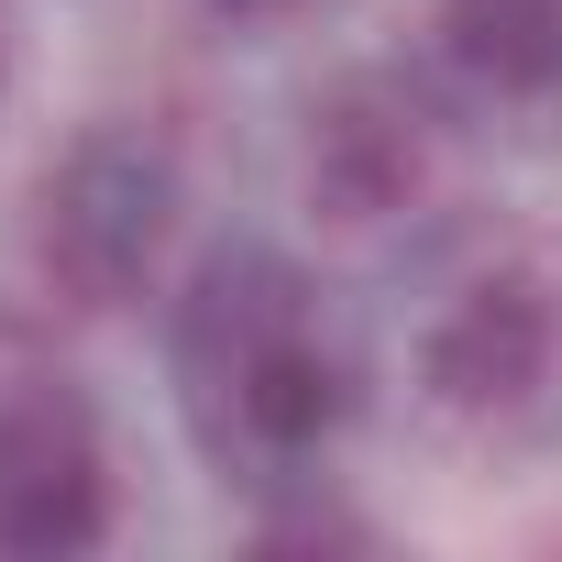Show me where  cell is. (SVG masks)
I'll list each match as a JSON object with an SVG mask.
<instances>
[{
    "mask_svg": "<svg viewBox=\"0 0 562 562\" xmlns=\"http://www.w3.org/2000/svg\"><path fill=\"white\" fill-rule=\"evenodd\" d=\"M166 364L199 452L232 474H310L353 430V353L321 321V288L265 243H232L188 276Z\"/></svg>",
    "mask_w": 562,
    "mask_h": 562,
    "instance_id": "6da1fadb",
    "label": "cell"
},
{
    "mask_svg": "<svg viewBox=\"0 0 562 562\" xmlns=\"http://www.w3.org/2000/svg\"><path fill=\"white\" fill-rule=\"evenodd\" d=\"M419 386L463 430H551L562 419V265L518 254L452 288V310L419 331Z\"/></svg>",
    "mask_w": 562,
    "mask_h": 562,
    "instance_id": "3957f363",
    "label": "cell"
},
{
    "mask_svg": "<svg viewBox=\"0 0 562 562\" xmlns=\"http://www.w3.org/2000/svg\"><path fill=\"white\" fill-rule=\"evenodd\" d=\"M199 12H221V23H288V12H310V0H199Z\"/></svg>",
    "mask_w": 562,
    "mask_h": 562,
    "instance_id": "52a82bcc",
    "label": "cell"
},
{
    "mask_svg": "<svg viewBox=\"0 0 562 562\" xmlns=\"http://www.w3.org/2000/svg\"><path fill=\"white\" fill-rule=\"evenodd\" d=\"M310 188L342 210V221H375L419 188V111L386 100V89H342L321 122H310Z\"/></svg>",
    "mask_w": 562,
    "mask_h": 562,
    "instance_id": "5b68a950",
    "label": "cell"
},
{
    "mask_svg": "<svg viewBox=\"0 0 562 562\" xmlns=\"http://www.w3.org/2000/svg\"><path fill=\"white\" fill-rule=\"evenodd\" d=\"M111 529V463L78 386L0 321V551H89Z\"/></svg>",
    "mask_w": 562,
    "mask_h": 562,
    "instance_id": "277c9868",
    "label": "cell"
},
{
    "mask_svg": "<svg viewBox=\"0 0 562 562\" xmlns=\"http://www.w3.org/2000/svg\"><path fill=\"white\" fill-rule=\"evenodd\" d=\"M430 34L474 100H551L562 89V0H441Z\"/></svg>",
    "mask_w": 562,
    "mask_h": 562,
    "instance_id": "8992f818",
    "label": "cell"
},
{
    "mask_svg": "<svg viewBox=\"0 0 562 562\" xmlns=\"http://www.w3.org/2000/svg\"><path fill=\"white\" fill-rule=\"evenodd\" d=\"M188 177L155 122H89L34 188V276L67 310H133L177 243Z\"/></svg>",
    "mask_w": 562,
    "mask_h": 562,
    "instance_id": "7a4b0ae2",
    "label": "cell"
}]
</instances>
